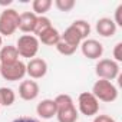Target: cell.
Wrapping results in <instances>:
<instances>
[{"label":"cell","instance_id":"6da1fadb","mask_svg":"<svg viewBox=\"0 0 122 122\" xmlns=\"http://www.w3.org/2000/svg\"><path fill=\"white\" fill-rule=\"evenodd\" d=\"M56 103V118L57 122H76L79 112L75 106V102L71 95L60 93L55 98Z\"/></svg>","mask_w":122,"mask_h":122},{"label":"cell","instance_id":"7a4b0ae2","mask_svg":"<svg viewBox=\"0 0 122 122\" xmlns=\"http://www.w3.org/2000/svg\"><path fill=\"white\" fill-rule=\"evenodd\" d=\"M92 95L98 101L111 103V102H115L118 99V89H116V86L111 81L99 79L92 86Z\"/></svg>","mask_w":122,"mask_h":122},{"label":"cell","instance_id":"3957f363","mask_svg":"<svg viewBox=\"0 0 122 122\" xmlns=\"http://www.w3.org/2000/svg\"><path fill=\"white\" fill-rule=\"evenodd\" d=\"M39 39L33 35H23L17 39L16 43V49L19 56L22 57H27V59H33L37 52H39Z\"/></svg>","mask_w":122,"mask_h":122},{"label":"cell","instance_id":"277c9868","mask_svg":"<svg viewBox=\"0 0 122 122\" xmlns=\"http://www.w3.org/2000/svg\"><path fill=\"white\" fill-rule=\"evenodd\" d=\"M19 27V13L15 9H5L0 13V36H12Z\"/></svg>","mask_w":122,"mask_h":122},{"label":"cell","instance_id":"5b68a950","mask_svg":"<svg viewBox=\"0 0 122 122\" xmlns=\"http://www.w3.org/2000/svg\"><path fill=\"white\" fill-rule=\"evenodd\" d=\"M96 76L105 81H113L119 76V63L113 59H99V62L95 66Z\"/></svg>","mask_w":122,"mask_h":122},{"label":"cell","instance_id":"8992f818","mask_svg":"<svg viewBox=\"0 0 122 122\" xmlns=\"http://www.w3.org/2000/svg\"><path fill=\"white\" fill-rule=\"evenodd\" d=\"M0 75L3 79L10 82L22 81L26 76V63H23L22 60H16V62L9 65H2L0 66Z\"/></svg>","mask_w":122,"mask_h":122},{"label":"cell","instance_id":"52a82bcc","mask_svg":"<svg viewBox=\"0 0 122 122\" xmlns=\"http://www.w3.org/2000/svg\"><path fill=\"white\" fill-rule=\"evenodd\" d=\"M79 112L85 116H95L99 112V101L92 95V92H82L78 98Z\"/></svg>","mask_w":122,"mask_h":122},{"label":"cell","instance_id":"ba28073f","mask_svg":"<svg viewBox=\"0 0 122 122\" xmlns=\"http://www.w3.org/2000/svg\"><path fill=\"white\" fill-rule=\"evenodd\" d=\"M47 73V63L45 59L33 57L26 63V75H29L32 79H42Z\"/></svg>","mask_w":122,"mask_h":122},{"label":"cell","instance_id":"9c48e42d","mask_svg":"<svg viewBox=\"0 0 122 122\" xmlns=\"http://www.w3.org/2000/svg\"><path fill=\"white\" fill-rule=\"evenodd\" d=\"M81 50L83 53L85 57L88 59H99L102 55H103V46L101 42L95 40V39H85L82 43H81Z\"/></svg>","mask_w":122,"mask_h":122},{"label":"cell","instance_id":"30bf717a","mask_svg":"<svg viewBox=\"0 0 122 122\" xmlns=\"http://www.w3.org/2000/svg\"><path fill=\"white\" fill-rule=\"evenodd\" d=\"M39 91L40 88L36 81H23L19 86V96L23 101H35L39 96Z\"/></svg>","mask_w":122,"mask_h":122},{"label":"cell","instance_id":"8fae6325","mask_svg":"<svg viewBox=\"0 0 122 122\" xmlns=\"http://www.w3.org/2000/svg\"><path fill=\"white\" fill-rule=\"evenodd\" d=\"M36 20H37V16L33 12H25V13L19 15V27L17 29H20L26 35H30L35 30Z\"/></svg>","mask_w":122,"mask_h":122},{"label":"cell","instance_id":"7c38bea8","mask_svg":"<svg viewBox=\"0 0 122 122\" xmlns=\"http://www.w3.org/2000/svg\"><path fill=\"white\" fill-rule=\"evenodd\" d=\"M36 112L42 119H52L56 116V103L55 99H43L42 102L37 103Z\"/></svg>","mask_w":122,"mask_h":122},{"label":"cell","instance_id":"4fadbf2b","mask_svg":"<svg viewBox=\"0 0 122 122\" xmlns=\"http://www.w3.org/2000/svg\"><path fill=\"white\" fill-rule=\"evenodd\" d=\"M96 32L103 37H112L116 33V25L109 17H102L96 22Z\"/></svg>","mask_w":122,"mask_h":122},{"label":"cell","instance_id":"5bb4252c","mask_svg":"<svg viewBox=\"0 0 122 122\" xmlns=\"http://www.w3.org/2000/svg\"><path fill=\"white\" fill-rule=\"evenodd\" d=\"M39 39V43H43L46 46H56L57 42L60 40V33L57 32V29H55L53 26L46 29L43 33H40L37 36Z\"/></svg>","mask_w":122,"mask_h":122},{"label":"cell","instance_id":"9a60e30c","mask_svg":"<svg viewBox=\"0 0 122 122\" xmlns=\"http://www.w3.org/2000/svg\"><path fill=\"white\" fill-rule=\"evenodd\" d=\"M16 60H19V53L16 46L7 45L0 49V65H9L16 62Z\"/></svg>","mask_w":122,"mask_h":122},{"label":"cell","instance_id":"2e32d148","mask_svg":"<svg viewBox=\"0 0 122 122\" xmlns=\"http://www.w3.org/2000/svg\"><path fill=\"white\" fill-rule=\"evenodd\" d=\"M60 39H62L63 42H66V43H69V45H72V46H75V47H79L81 43L83 42L81 33H79L72 25H71L62 35H60Z\"/></svg>","mask_w":122,"mask_h":122},{"label":"cell","instance_id":"e0dca14e","mask_svg":"<svg viewBox=\"0 0 122 122\" xmlns=\"http://www.w3.org/2000/svg\"><path fill=\"white\" fill-rule=\"evenodd\" d=\"M16 101V93L13 89L2 86L0 88V106H12Z\"/></svg>","mask_w":122,"mask_h":122},{"label":"cell","instance_id":"ac0fdd59","mask_svg":"<svg viewBox=\"0 0 122 122\" xmlns=\"http://www.w3.org/2000/svg\"><path fill=\"white\" fill-rule=\"evenodd\" d=\"M53 2L52 0H33L32 2V9L36 16H45L46 12L50 10Z\"/></svg>","mask_w":122,"mask_h":122},{"label":"cell","instance_id":"d6986e66","mask_svg":"<svg viewBox=\"0 0 122 122\" xmlns=\"http://www.w3.org/2000/svg\"><path fill=\"white\" fill-rule=\"evenodd\" d=\"M52 27V22L49 17L46 16H37V20H36V26H35V30H33V36H39L40 33H43L46 29Z\"/></svg>","mask_w":122,"mask_h":122},{"label":"cell","instance_id":"ffe728a7","mask_svg":"<svg viewBox=\"0 0 122 122\" xmlns=\"http://www.w3.org/2000/svg\"><path fill=\"white\" fill-rule=\"evenodd\" d=\"M72 26L81 33V36H82V39L85 40V39H88V36L91 35V25L86 22V20H82V19H79V20H75L73 23H72Z\"/></svg>","mask_w":122,"mask_h":122},{"label":"cell","instance_id":"44dd1931","mask_svg":"<svg viewBox=\"0 0 122 122\" xmlns=\"http://www.w3.org/2000/svg\"><path fill=\"white\" fill-rule=\"evenodd\" d=\"M55 47H56V50H57L60 55H63V56H72V55L76 52V49H78V47H75V46H72V45L63 42L62 39L57 42V45H56Z\"/></svg>","mask_w":122,"mask_h":122},{"label":"cell","instance_id":"7402d4cb","mask_svg":"<svg viewBox=\"0 0 122 122\" xmlns=\"http://www.w3.org/2000/svg\"><path fill=\"white\" fill-rule=\"evenodd\" d=\"M75 0H55V6L60 12H71L75 7Z\"/></svg>","mask_w":122,"mask_h":122},{"label":"cell","instance_id":"603a6c76","mask_svg":"<svg viewBox=\"0 0 122 122\" xmlns=\"http://www.w3.org/2000/svg\"><path fill=\"white\" fill-rule=\"evenodd\" d=\"M113 60L115 62H122V42H118L113 47Z\"/></svg>","mask_w":122,"mask_h":122},{"label":"cell","instance_id":"cb8c5ba5","mask_svg":"<svg viewBox=\"0 0 122 122\" xmlns=\"http://www.w3.org/2000/svg\"><path fill=\"white\" fill-rule=\"evenodd\" d=\"M122 5H119L118 7H116V10H115V20H113V23L116 25V27L118 26H122Z\"/></svg>","mask_w":122,"mask_h":122},{"label":"cell","instance_id":"d4e9b609","mask_svg":"<svg viewBox=\"0 0 122 122\" xmlns=\"http://www.w3.org/2000/svg\"><path fill=\"white\" fill-rule=\"evenodd\" d=\"M93 122H116V121L108 115H96L93 118Z\"/></svg>","mask_w":122,"mask_h":122},{"label":"cell","instance_id":"484cf974","mask_svg":"<svg viewBox=\"0 0 122 122\" xmlns=\"http://www.w3.org/2000/svg\"><path fill=\"white\" fill-rule=\"evenodd\" d=\"M12 122H40V121L36 118H30V116H19V118L13 119Z\"/></svg>","mask_w":122,"mask_h":122},{"label":"cell","instance_id":"4316f807","mask_svg":"<svg viewBox=\"0 0 122 122\" xmlns=\"http://www.w3.org/2000/svg\"><path fill=\"white\" fill-rule=\"evenodd\" d=\"M2 47H3V37L0 36V49H2Z\"/></svg>","mask_w":122,"mask_h":122},{"label":"cell","instance_id":"83f0119b","mask_svg":"<svg viewBox=\"0 0 122 122\" xmlns=\"http://www.w3.org/2000/svg\"><path fill=\"white\" fill-rule=\"evenodd\" d=\"M0 66H2V65H0Z\"/></svg>","mask_w":122,"mask_h":122}]
</instances>
